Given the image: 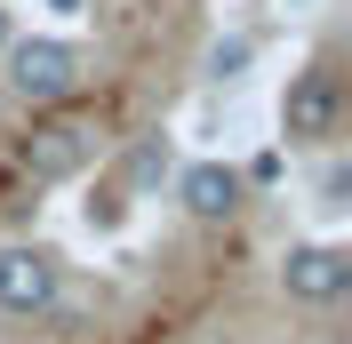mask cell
<instances>
[{"label":"cell","instance_id":"3","mask_svg":"<svg viewBox=\"0 0 352 344\" xmlns=\"http://www.w3.org/2000/svg\"><path fill=\"white\" fill-rule=\"evenodd\" d=\"M65 304V257L48 240H8L0 248V312L8 321H41Z\"/></svg>","mask_w":352,"mask_h":344},{"label":"cell","instance_id":"10","mask_svg":"<svg viewBox=\"0 0 352 344\" xmlns=\"http://www.w3.org/2000/svg\"><path fill=\"white\" fill-rule=\"evenodd\" d=\"M8 41H16V17H8V8H0V48H8Z\"/></svg>","mask_w":352,"mask_h":344},{"label":"cell","instance_id":"2","mask_svg":"<svg viewBox=\"0 0 352 344\" xmlns=\"http://www.w3.org/2000/svg\"><path fill=\"white\" fill-rule=\"evenodd\" d=\"M88 160H96V120H88V112H41V120L16 136V169L32 176V184H72Z\"/></svg>","mask_w":352,"mask_h":344},{"label":"cell","instance_id":"12","mask_svg":"<svg viewBox=\"0 0 352 344\" xmlns=\"http://www.w3.org/2000/svg\"><path fill=\"white\" fill-rule=\"evenodd\" d=\"M0 112H8V96H0Z\"/></svg>","mask_w":352,"mask_h":344},{"label":"cell","instance_id":"5","mask_svg":"<svg viewBox=\"0 0 352 344\" xmlns=\"http://www.w3.org/2000/svg\"><path fill=\"white\" fill-rule=\"evenodd\" d=\"M344 288H352V257L336 240H296L280 257V297L288 304H336Z\"/></svg>","mask_w":352,"mask_h":344},{"label":"cell","instance_id":"9","mask_svg":"<svg viewBox=\"0 0 352 344\" xmlns=\"http://www.w3.org/2000/svg\"><path fill=\"white\" fill-rule=\"evenodd\" d=\"M344 193H352V176H344V169L320 176V208H344Z\"/></svg>","mask_w":352,"mask_h":344},{"label":"cell","instance_id":"8","mask_svg":"<svg viewBox=\"0 0 352 344\" xmlns=\"http://www.w3.org/2000/svg\"><path fill=\"white\" fill-rule=\"evenodd\" d=\"M248 56H256V41H248V32L217 41V48H208V80H241V72H248Z\"/></svg>","mask_w":352,"mask_h":344},{"label":"cell","instance_id":"6","mask_svg":"<svg viewBox=\"0 0 352 344\" xmlns=\"http://www.w3.org/2000/svg\"><path fill=\"white\" fill-rule=\"evenodd\" d=\"M176 200H184L192 224H232L241 200H248V176L232 169V160H192V169L176 176Z\"/></svg>","mask_w":352,"mask_h":344},{"label":"cell","instance_id":"7","mask_svg":"<svg viewBox=\"0 0 352 344\" xmlns=\"http://www.w3.org/2000/svg\"><path fill=\"white\" fill-rule=\"evenodd\" d=\"M160 176H168V136H136V144H129V184H136V193H153V184H160Z\"/></svg>","mask_w":352,"mask_h":344},{"label":"cell","instance_id":"11","mask_svg":"<svg viewBox=\"0 0 352 344\" xmlns=\"http://www.w3.org/2000/svg\"><path fill=\"white\" fill-rule=\"evenodd\" d=\"M41 8H56V17H72V8H88V0H41Z\"/></svg>","mask_w":352,"mask_h":344},{"label":"cell","instance_id":"1","mask_svg":"<svg viewBox=\"0 0 352 344\" xmlns=\"http://www.w3.org/2000/svg\"><path fill=\"white\" fill-rule=\"evenodd\" d=\"M0 65H8V88L0 96H16L32 112H65L80 96V80H88V56L72 41H56V32H16V41L0 48Z\"/></svg>","mask_w":352,"mask_h":344},{"label":"cell","instance_id":"4","mask_svg":"<svg viewBox=\"0 0 352 344\" xmlns=\"http://www.w3.org/2000/svg\"><path fill=\"white\" fill-rule=\"evenodd\" d=\"M336 120H344V88H336V72L329 65H305L296 80H288V96H280V136H288V144H329Z\"/></svg>","mask_w":352,"mask_h":344}]
</instances>
